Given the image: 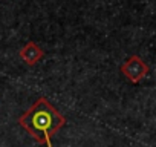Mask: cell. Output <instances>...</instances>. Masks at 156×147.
<instances>
[{
	"label": "cell",
	"mask_w": 156,
	"mask_h": 147,
	"mask_svg": "<svg viewBox=\"0 0 156 147\" xmlns=\"http://www.w3.org/2000/svg\"><path fill=\"white\" fill-rule=\"evenodd\" d=\"M19 124L38 144L52 147V136L66 124V118L41 97L19 118Z\"/></svg>",
	"instance_id": "1"
},
{
	"label": "cell",
	"mask_w": 156,
	"mask_h": 147,
	"mask_svg": "<svg viewBox=\"0 0 156 147\" xmlns=\"http://www.w3.org/2000/svg\"><path fill=\"white\" fill-rule=\"evenodd\" d=\"M121 74L132 83H139L147 74H148V66L147 63L139 57V55H130L119 67Z\"/></svg>",
	"instance_id": "2"
},
{
	"label": "cell",
	"mask_w": 156,
	"mask_h": 147,
	"mask_svg": "<svg viewBox=\"0 0 156 147\" xmlns=\"http://www.w3.org/2000/svg\"><path fill=\"white\" fill-rule=\"evenodd\" d=\"M19 55H20V58H22L28 66H34V64H37V63L44 57V51H43L37 43L28 41V43L20 49Z\"/></svg>",
	"instance_id": "3"
}]
</instances>
